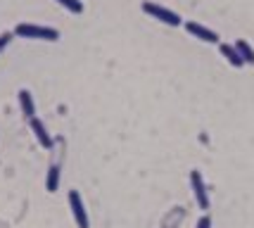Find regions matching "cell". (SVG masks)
I'll return each mask as SVG.
<instances>
[{
	"instance_id": "obj_9",
	"label": "cell",
	"mask_w": 254,
	"mask_h": 228,
	"mask_svg": "<svg viewBox=\"0 0 254 228\" xmlns=\"http://www.w3.org/2000/svg\"><path fill=\"white\" fill-rule=\"evenodd\" d=\"M57 188H60V166H57V164H50L48 176H45V190H48V193H57Z\"/></svg>"
},
{
	"instance_id": "obj_6",
	"label": "cell",
	"mask_w": 254,
	"mask_h": 228,
	"mask_svg": "<svg viewBox=\"0 0 254 228\" xmlns=\"http://www.w3.org/2000/svg\"><path fill=\"white\" fill-rule=\"evenodd\" d=\"M186 31H188L190 36L199 38V41H204V43H219V33L207 29V26H202V24H197V22H186Z\"/></svg>"
},
{
	"instance_id": "obj_7",
	"label": "cell",
	"mask_w": 254,
	"mask_h": 228,
	"mask_svg": "<svg viewBox=\"0 0 254 228\" xmlns=\"http://www.w3.org/2000/svg\"><path fill=\"white\" fill-rule=\"evenodd\" d=\"M17 100H19V109H22V114H24V117H26L29 121H31L33 117H36V105H33L31 90L22 88V90L17 93Z\"/></svg>"
},
{
	"instance_id": "obj_3",
	"label": "cell",
	"mask_w": 254,
	"mask_h": 228,
	"mask_svg": "<svg viewBox=\"0 0 254 228\" xmlns=\"http://www.w3.org/2000/svg\"><path fill=\"white\" fill-rule=\"evenodd\" d=\"M69 209H71V217L76 221V228H90V221H88V214H86V207H83V197L78 190H69Z\"/></svg>"
},
{
	"instance_id": "obj_2",
	"label": "cell",
	"mask_w": 254,
	"mask_h": 228,
	"mask_svg": "<svg viewBox=\"0 0 254 228\" xmlns=\"http://www.w3.org/2000/svg\"><path fill=\"white\" fill-rule=\"evenodd\" d=\"M143 12L145 14H150L152 19H159L162 24H169V26H181V24H183L181 14H176L174 10H169V7H164V5L150 2V0H145L143 2Z\"/></svg>"
},
{
	"instance_id": "obj_8",
	"label": "cell",
	"mask_w": 254,
	"mask_h": 228,
	"mask_svg": "<svg viewBox=\"0 0 254 228\" xmlns=\"http://www.w3.org/2000/svg\"><path fill=\"white\" fill-rule=\"evenodd\" d=\"M219 50H221V55L231 62L235 69H240V67H245L243 62V57H240V53L235 50V45H228V43H219Z\"/></svg>"
},
{
	"instance_id": "obj_10",
	"label": "cell",
	"mask_w": 254,
	"mask_h": 228,
	"mask_svg": "<svg viewBox=\"0 0 254 228\" xmlns=\"http://www.w3.org/2000/svg\"><path fill=\"white\" fill-rule=\"evenodd\" d=\"M235 50L240 53V57H243V62L245 65H254V48L247 41H235Z\"/></svg>"
},
{
	"instance_id": "obj_1",
	"label": "cell",
	"mask_w": 254,
	"mask_h": 228,
	"mask_svg": "<svg viewBox=\"0 0 254 228\" xmlns=\"http://www.w3.org/2000/svg\"><path fill=\"white\" fill-rule=\"evenodd\" d=\"M14 36L19 38H31V41H48V43H55L60 41V31L53 29V26H41V24H17L12 29Z\"/></svg>"
},
{
	"instance_id": "obj_11",
	"label": "cell",
	"mask_w": 254,
	"mask_h": 228,
	"mask_svg": "<svg viewBox=\"0 0 254 228\" xmlns=\"http://www.w3.org/2000/svg\"><path fill=\"white\" fill-rule=\"evenodd\" d=\"M57 2H60L64 10L71 12V14H81V12H83V2H81V0H57Z\"/></svg>"
},
{
	"instance_id": "obj_12",
	"label": "cell",
	"mask_w": 254,
	"mask_h": 228,
	"mask_svg": "<svg viewBox=\"0 0 254 228\" xmlns=\"http://www.w3.org/2000/svg\"><path fill=\"white\" fill-rule=\"evenodd\" d=\"M12 38H14V33H12V31H2V33H0V53H2L7 45H10Z\"/></svg>"
},
{
	"instance_id": "obj_4",
	"label": "cell",
	"mask_w": 254,
	"mask_h": 228,
	"mask_svg": "<svg viewBox=\"0 0 254 228\" xmlns=\"http://www.w3.org/2000/svg\"><path fill=\"white\" fill-rule=\"evenodd\" d=\"M190 185H192V193H195V200H197L199 209H209V193H207V185H204V178L197 169L190 171Z\"/></svg>"
},
{
	"instance_id": "obj_5",
	"label": "cell",
	"mask_w": 254,
	"mask_h": 228,
	"mask_svg": "<svg viewBox=\"0 0 254 228\" xmlns=\"http://www.w3.org/2000/svg\"><path fill=\"white\" fill-rule=\"evenodd\" d=\"M29 126H31L33 136H36V141H38V145L41 148H45V150H53V145H55V141H53V136L48 133V129H45V124L38 117H33L31 121H29Z\"/></svg>"
},
{
	"instance_id": "obj_13",
	"label": "cell",
	"mask_w": 254,
	"mask_h": 228,
	"mask_svg": "<svg viewBox=\"0 0 254 228\" xmlns=\"http://www.w3.org/2000/svg\"><path fill=\"white\" fill-rule=\"evenodd\" d=\"M195 228H211V217L209 214H202V217L197 219V226Z\"/></svg>"
}]
</instances>
